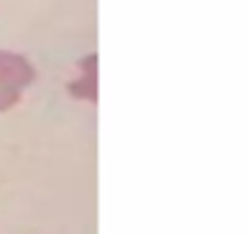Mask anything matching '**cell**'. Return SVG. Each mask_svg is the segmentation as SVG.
Here are the masks:
<instances>
[{
	"label": "cell",
	"instance_id": "obj_1",
	"mask_svg": "<svg viewBox=\"0 0 248 234\" xmlns=\"http://www.w3.org/2000/svg\"><path fill=\"white\" fill-rule=\"evenodd\" d=\"M34 83V66L15 51L0 49V112L10 110Z\"/></svg>",
	"mask_w": 248,
	"mask_h": 234
}]
</instances>
